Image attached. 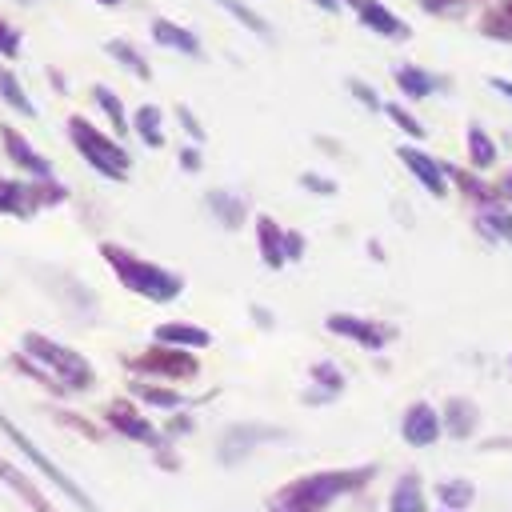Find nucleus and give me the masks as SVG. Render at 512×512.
<instances>
[{
  "label": "nucleus",
  "instance_id": "nucleus-1",
  "mask_svg": "<svg viewBox=\"0 0 512 512\" xmlns=\"http://www.w3.org/2000/svg\"><path fill=\"white\" fill-rule=\"evenodd\" d=\"M376 472H380L376 464H344V468H316L292 476L268 496L264 512H328L336 500L360 496L376 480Z\"/></svg>",
  "mask_w": 512,
  "mask_h": 512
},
{
  "label": "nucleus",
  "instance_id": "nucleus-2",
  "mask_svg": "<svg viewBox=\"0 0 512 512\" xmlns=\"http://www.w3.org/2000/svg\"><path fill=\"white\" fill-rule=\"evenodd\" d=\"M100 256H104V264L112 268V276H116L132 296H144V300H152V304H172V300L184 292V280H180L176 272H168V268H160V264H152V260H144V256H136V252H128L124 244L104 240V244H100Z\"/></svg>",
  "mask_w": 512,
  "mask_h": 512
},
{
  "label": "nucleus",
  "instance_id": "nucleus-3",
  "mask_svg": "<svg viewBox=\"0 0 512 512\" xmlns=\"http://www.w3.org/2000/svg\"><path fill=\"white\" fill-rule=\"evenodd\" d=\"M20 352L32 356V360H36V364H40V368H44L68 396H72V392H88V388H96V368H92V360H88L84 352L60 344V340H52V336H44V332H24Z\"/></svg>",
  "mask_w": 512,
  "mask_h": 512
},
{
  "label": "nucleus",
  "instance_id": "nucleus-4",
  "mask_svg": "<svg viewBox=\"0 0 512 512\" xmlns=\"http://www.w3.org/2000/svg\"><path fill=\"white\" fill-rule=\"evenodd\" d=\"M68 140H72V148L80 152V160H88L92 172H100V176H108V180H128L132 156H128V148H124L116 136H108L104 128H96V124L84 120V116H68Z\"/></svg>",
  "mask_w": 512,
  "mask_h": 512
},
{
  "label": "nucleus",
  "instance_id": "nucleus-5",
  "mask_svg": "<svg viewBox=\"0 0 512 512\" xmlns=\"http://www.w3.org/2000/svg\"><path fill=\"white\" fill-rule=\"evenodd\" d=\"M0 432L12 440V448H16V452H20V456H24V460H28V464H32V468L60 492V496H68L80 512H100V504H96V500H92V496H88V492H84V488H80V484H76V480H72V476H68V472H64V468H60V464H56V460H52L28 432H24V428H16V420H12L8 412H0Z\"/></svg>",
  "mask_w": 512,
  "mask_h": 512
},
{
  "label": "nucleus",
  "instance_id": "nucleus-6",
  "mask_svg": "<svg viewBox=\"0 0 512 512\" xmlns=\"http://www.w3.org/2000/svg\"><path fill=\"white\" fill-rule=\"evenodd\" d=\"M124 368L136 376V380H156V384H188L200 376V360L196 352H184V348H168V344H148L144 352H132L124 356Z\"/></svg>",
  "mask_w": 512,
  "mask_h": 512
},
{
  "label": "nucleus",
  "instance_id": "nucleus-7",
  "mask_svg": "<svg viewBox=\"0 0 512 512\" xmlns=\"http://www.w3.org/2000/svg\"><path fill=\"white\" fill-rule=\"evenodd\" d=\"M280 440H288V432H284V428H276V424H260V420L228 424V428L220 432L216 460H220L224 468H236V464H244L256 448H264V444H280Z\"/></svg>",
  "mask_w": 512,
  "mask_h": 512
},
{
  "label": "nucleus",
  "instance_id": "nucleus-8",
  "mask_svg": "<svg viewBox=\"0 0 512 512\" xmlns=\"http://www.w3.org/2000/svg\"><path fill=\"white\" fill-rule=\"evenodd\" d=\"M104 424H108V432H116V436H124V440H132V444H144L148 452H160V448L172 444V440L132 404V396L108 400V404H104Z\"/></svg>",
  "mask_w": 512,
  "mask_h": 512
},
{
  "label": "nucleus",
  "instance_id": "nucleus-9",
  "mask_svg": "<svg viewBox=\"0 0 512 512\" xmlns=\"http://www.w3.org/2000/svg\"><path fill=\"white\" fill-rule=\"evenodd\" d=\"M324 328H328L332 336L352 340V344L364 348V352H384V348L400 336L396 324H384V320H372V316H356V312H328V316H324Z\"/></svg>",
  "mask_w": 512,
  "mask_h": 512
},
{
  "label": "nucleus",
  "instance_id": "nucleus-10",
  "mask_svg": "<svg viewBox=\"0 0 512 512\" xmlns=\"http://www.w3.org/2000/svg\"><path fill=\"white\" fill-rule=\"evenodd\" d=\"M444 436V424H440V412L428 404V400H412L400 416V440L408 448H432L436 440Z\"/></svg>",
  "mask_w": 512,
  "mask_h": 512
},
{
  "label": "nucleus",
  "instance_id": "nucleus-11",
  "mask_svg": "<svg viewBox=\"0 0 512 512\" xmlns=\"http://www.w3.org/2000/svg\"><path fill=\"white\" fill-rule=\"evenodd\" d=\"M396 156H400V164L420 180V188L424 192H432L436 200L440 196H448V172H444V164L440 160H432L424 148H416V144H400L396 148Z\"/></svg>",
  "mask_w": 512,
  "mask_h": 512
},
{
  "label": "nucleus",
  "instance_id": "nucleus-12",
  "mask_svg": "<svg viewBox=\"0 0 512 512\" xmlns=\"http://www.w3.org/2000/svg\"><path fill=\"white\" fill-rule=\"evenodd\" d=\"M356 16H360V24L368 28V32H376V36H384V40H408L412 36V28H408V20H400L392 8H384L380 0H344Z\"/></svg>",
  "mask_w": 512,
  "mask_h": 512
},
{
  "label": "nucleus",
  "instance_id": "nucleus-13",
  "mask_svg": "<svg viewBox=\"0 0 512 512\" xmlns=\"http://www.w3.org/2000/svg\"><path fill=\"white\" fill-rule=\"evenodd\" d=\"M0 484H4V488H12L28 512H60V508H56V500H52V496H48V492H44V488L24 472V468H20V464H12V460H4V456H0Z\"/></svg>",
  "mask_w": 512,
  "mask_h": 512
},
{
  "label": "nucleus",
  "instance_id": "nucleus-14",
  "mask_svg": "<svg viewBox=\"0 0 512 512\" xmlns=\"http://www.w3.org/2000/svg\"><path fill=\"white\" fill-rule=\"evenodd\" d=\"M0 144H4L8 160H16V168H24L32 180H56V176H52V160H44V156L28 144V136L16 132L12 124H0Z\"/></svg>",
  "mask_w": 512,
  "mask_h": 512
},
{
  "label": "nucleus",
  "instance_id": "nucleus-15",
  "mask_svg": "<svg viewBox=\"0 0 512 512\" xmlns=\"http://www.w3.org/2000/svg\"><path fill=\"white\" fill-rule=\"evenodd\" d=\"M440 424H444V436L472 440L480 432V404L468 400V396H448L444 408H440Z\"/></svg>",
  "mask_w": 512,
  "mask_h": 512
},
{
  "label": "nucleus",
  "instance_id": "nucleus-16",
  "mask_svg": "<svg viewBox=\"0 0 512 512\" xmlns=\"http://www.w3.org/2000/svg\"><path fill=\"white\" fill-rule=\"evenodd\" d=\"M152 344H168V348H184V352H200L212 344V332L188 320H164L152 328Z\"/></svg>",
  "mask_w": 512,
  "mask_h": 512
},
{
  "label": "nucleus",
  "instance_id": "nucleus-17",
  "mask_svg": "<svg viewBox=\"0 0 512 512\" xmlns=\"http://www.w3.org/2000/svg\"><path fill=\"white\" fill-rule=\"evenodd\" d=\"M308 380H312V388L304 392V400L308 404H328V400H336L340 392H344V372L332 364V360H316L312 368H308Z\"/></svg>",
  "mask_w": 512,
  "mask_h": 512
},
{
  "label": "nucleus",
  "instance_id": "nucleus-18",
  "mask_svg": "<svg viewBox=\"0 0 512 512\" xmlns=\"http://www.w3.org/2000/svg\"><path fill=\"white\" fill-rule=\"evenodd\" d=\"M388 512H432L428 496H424V480L420 472H400L392 492H388Z\"/></svg>",
  "mask_w": 512,
  "mask_h": 512
},
{
  "label": "nucleus",
  "instance_id": "nucleus-19",
  "mask_svg": "<svg viewBox=\"0 0 512 512\" xmlns=\"http://www.w3.org/2000/svg\"><path fill=\"white\" fill-rule=\"evenodd\" d=\"M36 196H32V180H12V176H0V216H16V220H28L36 212Z\"/></svg>",
  "mask_w": 512,
  "mask_h": 512
},
{
  "label": "nucleus",
  "instance_id": "nucleus-20",
  "mask_svg": "<svg viewBox=\"0 0 512 512\" xmlns=\"http://www.w3.org/2000/svg\"><path fill=\"white\" fill-rule=\"evenodd\" d=\"M148 32H152V40H156L160 48H176V52H184V56H200V36H196L192 28L168 20V16H156Z\"/></svg>",
  "mask_w": 512,
  "mask_h": 512
},
{
  "label": "nucleus",
  "instance_id": "nucleus-21",
  "mask_svg": "<svg viewBox=\"0 0 512 512\" xmlns=\"http://www.w3.org/2000/svg\"><path fill=\"white\" fill-rule=\"evenodd\" d=\"M464 156H468V168L472 172H488V168H496V160H500V152H496V140L484 132V124H468L464 128Z\"/></svg>",
  "mask_w": 512,
  "mask_h": 512
},
{
  "label": "nucleus",
  "instance_id": "nucleus-22",
  "mask_svg": "<svg viewBox=\"0 0 512 512\" xmlns=\"http://www.w3.org/2000/svg\"><path fill=\"white\" fill-rule=\"evenodd\" d=\"M128 396H132V400H144L148 408H164V412H180V408H188V400L180 396V388H172V384H156V380H136V376H132Z\"/></svg>",
  "mask_w": 512,
  "mask_h": 512
},
{
  "label": "nucleus",
  "instance_id": "nucleus-23",
  "mask_svg": "<svg viewBox=\"0 0 512 512\" xmlns=\"http://www.w3.org/2000/svg\"><path fill=\"white\" fill-rule=\"evenodd\" d=\"M444 172H448V180H456V188L468 196V200H476L480 208H500V188L496 184H484L472 168H456V164H444Z\"/></svg>",
  "mask_w": 512,
  "mask_h": 512
},
{
  "label": "nucleus",
  "instance_id": "nucleus-24",
  "mask_svg": "<svg viewBox=\"0 0 512 512\" xmlns=\"http://www.w3.org/2000/svg\"><path fill=\"white\" fill-rule=\"evenodd\" d=\"M256 248H260V260L268 268H284V228L268 216V212H256Z\"/></svg>",
  "mask_w": 512,
  "mask_h": 512
},
{
  "label": "nucleus",
  "instance_id": "nucleus-25",
  "mask_svg": "<svg viewBox=\"0 0 512 512\" xmlns=\"http://www.w3.org/2000/svg\"><path fill=\"white\" fill-rule=\"evenodd\" d=\"M392 80H396V88H400V96H408V100H428L444 80H436L432 72H424L420 64H396L392 68Z\"/></svg>",
  "mask_w": 512,
  "mask_h": 512
},
{
  "label": "nucleus",
  "instance_id": "nucleus-26",
  "mask_svg": "<svg viewBox=\"0 0 512 512\" xmlns=\"http://www.w3.org/2000/svg\"><path fill=\"white\" fill-rule=\"evenodd\" d=\"M480 36H484V40L512 44V0H492V4L480 12Z\"/></svg>",
  "mask_w": 512,
  "mask_h": 512
},
{
  "label": "nucleus",
  "instance_id": "nucleus-27",
  "mask_svg": "<svg viewBox=\"0 0 512 512\" xmlns=\"http://www.w3.org/2000/svg\"><path fill=\"white\" fill-rule=\"evenodd\" d=\"M208 212L228 228V232H236L240 224H244V216H248V204L240 200V196H232V192H224V188H212L208 196Z\"/></svg>",
  "mask_w": 512,
  "mask_h": 512
},
{
  "label": "nucleus",
  "instance_id": "nucleus-28",
  "mask_svg": "<svg viewBox=\"0 0 512 512\" xmlns=\"http://www.w3.org/2000/svg\"><path fill=\"white\" fill-rule=\"evenodd\" d=\"M132 132L140 136L144 148H164V112L156 104H140L132 112Z\"/></svg>",
  "mask_w": 512,
  "mask_h": 512
},
{
  "label": "nucleus",
  "instance_id": "nucleus-29",
  "mask_svg": "<svg viewBox=\"0 0 512 512\" xmlns=\"http://www.w3.org/2000/svg\"><path fill=\"white\" fill-rule=\"evenodd\" d=\"M436 500H440L444 512H468L472 500H476V484L464 480V476H448V480L436 484Z\"/></svg>",
  "mask_w": 512,
  "mask_h": 512
},
{
  "label": "nucleus",
  "instance_id": "nucleus-30",
  "mask_svg": "<svg viewBox=\"0 0 512 512\" xmlns=\"http://www.w3.org/2000/svg\"><path fill=\"white\" fill-rule=\"evenodd\" d=\"M476 232L496 244H512V208H480L476 212Z\"/></svg>",
  "mask_w": 512,
  "mask_h": 512
},
{
  "label": "nucleus",
  "instance_id": "nucleus-31",
  "mask_svg": "<svg viewBox=\"0 0 512 512\" xmlns=\"http://www.w3.org/2000/svg\"><path fill=\"white\" fill-rule=\"evenodd\" d=\"M104 52H108L124 72H132L136 80H152V68H148L144 52H140L132 40H108V44H104Z\"/></svg>",
  "mask_w": 512,
  "mask_h": 512
},
{
  "label": "nucleus",
  "instance_id": "nucleus-32",
  "mask_svg": "<svg viewBox=\"0 0 512 512\" xmlns=\"http://www.w3.org/2000/svg\"><path fill=\"white\" fill-rule=\"evenodd\" d=\"M0 100H4L8 108H16L24 120H36V104H32V96L24 92V84L16 80V72L4 68V64H0Z\"/></svg>",
  "mask_w": 512,
  "mask_h": 512
},
{
  "label": "nucleus",
  "instance_id": "nucleus-33",
  "mask_svg": "<svg viewBox=\"0 0 512 512\" xmlns=\"http://www.w3.org/2000/svg\"><path fill=\"white\" fill-rule=\"evenodd\" d=\"M92 100H96V104H100V112H104V116L112 120V132H116V136H124V132L132 128V116L124 112L120 96H116V92H112L108 84H92Z\"/></svg>",
  "mask_w": 512,
  "mask_h": 512
},
{
  "label": "nucleus",
  "instance_id": "nucleus-34",
  "mask_svg": "<svg viewBox=\"0 0 512 512\" xmlns=\"http://www.w3.org/2000/svg\"><path fill=\"white\" fill-rule=\"evenodd\" d=\"M8 368H12V372H20V376H28L32 384H40V388H44V392H52V396H68V392H64V388H60V384H56V380H52V376L32 360V356H24V352H12V356H8Z\"/></svg>",
  "mask_w": 512,
  "mask_h": 512
},
{
  "label": "nucleus",
  "instance_id": "nucleus-35",
  "mask_svg": "<svg viewBox=\"0 0 512 512\" xmlns=\"http://www.w3.org/2000/svg\"><path fill=\"white\" fill-rule=\"evenodd\" d=\"M216 4H220V8H224L232 20H240L248 32H256L260 40H272V28H268V20H264L256 8H248L244 0H216Z\"/></svg>",
  "mask_w": 512,
  "mask_h": 512
},
{
  "label": "nucleus",
  "instance_id": "nucleus-36",
  "mask_svg": "<svg viewBox=\"0 0 512 512\" xmlns=\"http://www.w3.org/2000/svg\"><path fill=\"white\" fill-rule=\"evenodd\" d=\"M384 116H388L404 136H412V140H424V136H428V128H424V124H420V120H416L400 100H388V104H384Z\"/></svg>",
  "mask_w": 512,
  "mask_h": 512
},
{
  "label": "nucleus",
  "instance_id": "nucleus-37",
  "mask_svg": "<svg viewBox=\"0 0 512 512\" xmlns=\"http://www.w3.org/2000/svg\"><path fill=\"white\" fill-rule=\"evenodd\" d=\"M52 420L56 424H64V428H72V432H80L84 440H92V444H100L104 440V432L88 420V416H80V412H68V408H52Z\"/></svg>",
  "mask_w": 512,
  "mask_h": 512
},
{
  "label": "nucleus",
  "instance_id": "nucleus-38",
  "mask_svg": "<svg viewBox=\"0 0 512 512\" xmlns=\"http://www.w3.org/2000/svg\"><path fill=\"white\" fill-rule=\"evenodd\" d=\"M32 196H36L40 208H56V204L68 200V184H60V180H32Z\"/></svg>",
  "mask_w": 512,
  "mask_h": 512
},
{
  "label": "nucleus",
  "instance_id": "nucleus-39",
  "mask_svg": "<svg viewBox=\"0 0 512 512\" xmlns=\"http://www.w3.org/2000/svg\"><path fill=\"white\" fill-rule=\"evenodd\" d=\"M192 428H196V420H192V412H188V408H180V412H172V416H168V424H164L160 432H164L168 440H180V436H188Z\"/></svg>",
  "mask_w": 512,
  "mask_h": 512
},
{
  "label": "nucleus",
  "instance_id": "nucleus-40",
  "mask_svg": "<svg viewBox=\"0 0 512 512\" xmlns=\"http://www.w3.org/2000/svg\"><path fill=\"white\" fill-rule=\"evenodd\" d=\"M20 48H24L20 32L0 16V56H4V60H16V56H20Z\"/></svg>",
  "mask_w": 512,
  "mask_h": 512
},
{
  "label": "nucleus",
  "instance_id": "nucleus-41",
  "mask_svg": "<svg viewBox=\"0 0 512 512\" xmlns=\"http://www.w3.org/2000/svg\"><path fill=\"white\" fill-rule=\"evenodd\" d=\"M176 120H180V128L188 132V140H192V144H200V140H204V124L196 120V112H192L188 104H176Z\"/></svg>",
  "mask_w": 512,
  "mask_h": 512
},
{
  "label": "nucleus",
  "instance_id": "nucleus-42",
  "mask_svg": "<svg viewBox=\"0 0 512 512\" xmlns=\"http://www.w3.org/2000/svg\"><path fill=\"white\" fill-rule=\"evenodd\" d=\"M300 188H308L316 196H336V180L332 176H320V172H300Z\"/></svg>",
  "mask_w": 512,
  "mask_h": 512
},
{
  "label": "nucleus",
  "instance_id": "nucleus-43",
  "mask_svg": "<svg viewBox=\"0 0 512 512\" xmlns=\"http://www.w3.org/2000/svg\"><path fill=\"white\" fill-rule=\"evenodd\" d=\"M348 92H352L364 108H384V104H380V96H376V88H372V84H364V80H348Z\"/></svg>",
  "mask_w": 512,
  "mask_h": 512
},
{
  "label": "nucleus",
  "instance_id": "nucleus-44",
  "mask_svg": "<svg viewBox=\"0 0 512 512\" xmlns=\"http://www.w3.org/2000/svg\"><path fill=\"white\" fill-rule=\"evenodd\" d=\"M284 260H288V264L304 260V236H300V232H284Z\"/></svg>",
  "mask_w": 512,
  "mask_h": 512
},
{
  "label": "nucleus",
  "instance_id": "nucleus-45",
  "mask_svg": "<svg viewBox=\"0 0 512 512\" xmlns=\"http://www.w3.org/2000/svg\"><path fill=\"white\" fill-rule=\"evenodd\" d=\"M472 0H420V8L424 12H436V16H444V12H456V8H468Z\"/></svg>",
  "mask_w": 512,
  "mask_h": 512
},
{
  "label": "nucleus",
  "instance_id": "nucleus-46",
  "mask_svg": "<svg viewBox=\"0 0 512 512\" xmlns=\"http://www.w3.org/2000/svg\"><path fill=\"white\" fill-rule=\"evenodd\" d=\"M176 160H180V168H184V172H200V148H196V144L180 148V156H176Z\"/></svg>",
  "mask_w": 512,
  "mask_h": 512
},
{
  "label": "nucleus",
  "instance_id": "nucleus-47",
  "mask_svg": "<svg viewBox=\"0 0 512 512\" xmlns=\"http://www.w3.org/2000/svg\"><path fill=\"white\" fill-rule=\"evenodd\" d=\"M152 456H156V464H160L164 472H176V468H180V456L172 452V444H168V448H160V452H152Z\"/></svg>",
  "mask_w": 512,
  "mask_h": 512
},
{
  "label": "nucleus",
  "instance_id": "nucleus-48",
  "mask_svg": "<svg viewBox=\"0 0 512 512\" xmlns=\"http://www.w3.org/2000/svg\"><path fill=\"white\" fill-rule=\"evenodd\" d=\"M488 88H492V92H500V96H508V100H512V80H508V76H488Z\"/></svg>",
  "mask_w": 512,
  "mask_h": 512
},
{
  "label": "nucleus",
  "instance_id": "nucleus-49",
  "mask_svg": "<svg viewBox=\"0 0 512 512\" xmlns=\"http://www.w3.org/2000/svg\"><path fill=\"white\" fill-rule=\"evenodd\" d=\"M480 448H484V452H512V436H496V440H484Z\"/></svg>",
  "mask_w": 512,
  "mask_h": 512
},
{
  "label": "nucleus",
  "instance_id": "nucleus-50",
  "mask_svg": "<svg viewBox=\"0 0 512 512\" xmlns=\"http://www.w3.org/2000/svg\"><path fill=\"white\" fill-rule=\"evenodd\" d=\"M252 316H256V324H260V328H272V312H268V308L252 304Z\"/></svg>",
  "mask_w": 512,
  "mask_h": 512
},
{
  "label": "nucleus",
  "instance_id": "nucleus-51",
  "mask_svg": "<svg viewBox=\"0 0 512 512\" xmlns=\"http://www.w3.org/2000/svg\"><path fill=\"white\" fill-rule=\"evenodd\" d=\"M340 4H344V0H316L320 12H340Z\"/></svg>",
  "mask_w": 512,
  "mask_h": 512
},
{
  "label": "nucleus",
  "instance_id": "nucleus-52",
  "mask_svg": "<svg viewBox=\"0 0 512 512\" xmlns=\"http://www.w3.org/2000/svg\"><path fill=\"white\" fill-rule=\"evenodd\" d=\"M500 192H504V196H508V200H512V168H508V172H504V180H500Z\"/></svg>",
  "mask_w": 512,
  "mask_h": 512
},
{
  "label": "nucleus",
  "instance_id": "nucleus-53",
  "mask_svg": "<svg viewBox=\"0 0 512 512\" xmlns=\"http://www.w3.org/2000/svg\"><path fill=\"white\" fill-rule=\"evenodd\" d=\"M100 8H116V4H124V0H96Z\"/></svg>",
  "mask_w": 512,
  "mask_h": 512
},
{
  "label": "nucleus",
  "instance_id": "nucleus-54",
  "mask_svg": "<svg viewBox=\"0 0 512 512\" xmlns=\"http://www.w3.org/2000/svg\"><path fill=\"white\" fill-rule=\"evenodd\" d=\"M508 368H512V356H508Z\"/></svg>",
  "mask_w": 512,
  "mask_h": 512
},
{
  "label": "nucleus",
  "instance_id": "nucleus-55",
  "mask_svg": "<svg viewBox=\"0 0 512 512\" xmlns=\"http://www.w3.org/2000/svg\"><path fill=\"white\" fill-rule=\"evenodd\" d=\"M436 512H444V508H436Z\"/></svg>",
  "mask_w": 512,
  "mask_h": 512
}]
</instances>
